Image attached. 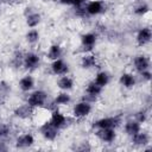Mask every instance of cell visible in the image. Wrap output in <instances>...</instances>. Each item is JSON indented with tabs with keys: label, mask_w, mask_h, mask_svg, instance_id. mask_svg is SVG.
Listing matches in <instances>:
<instances>
[{
	"label": "cell",
	"mask_w": 152,
	"mask_h": 152,
	"mask_svg": "<svg viewBox=\"0 0 152 152\" xmlns=\"http://www.w3.org/2000/svg\"><path fill=\"white\" fill-rule=\"evenodd\" d=\"M0 151H7V146L5 145V142L0 141Z\"/></svg>",
	"instance_id": "34"
},
{
	"label": "cell",
	"mask_w": 152,
	"mask_h": 152,
	"mask_svg": "<svg viewBox=\"0 0 152 152\" xmlns=\"http://www.w3.org/2000/svg\"><path fill=\"white\" fill-rule=\"evenodd\" d=\"M148 11H150V7H148V5H146V4H140V5H138V6L134 8V13H135L137 15H145Z\"/></svg>",
	"instance_id": "29"
},
{
	"label": "cell",
	"mask_w": 152,
	"mask_h": 152,
	"mask_svg": "<svg viewBox=\"0 0 152 152\" xmlns=\"http://www.w3.org/2000/svg\"><path fill=\"white\" fill-rule=\"evenodd\" d=\"M34 86V81L32 78V76H24L23 78H20L19 81V88L23 90V91H28L33 88Z\"/></svg>",
	"instance_id": "17"
},
{
	"label": "cell",
	"mask_w": 152,
	"mask_h": 152,
	"mask_svg": "<svg viewBox=\"0 0 152 152\" xmlns=\"http://www.w3.org/2000/svg\"><path fill=\"white\" fill-rule=\"evenodd\" d=\"M39 39V33L37 30H30L27 33H26V40L30 43V44H34L37 43Z\"/></svg>",
	"instance_id": "27"
},
{
	"label": "cell",
	"mask_w": 152,
	"mask_h": 152,
	"mask_svg": "<svg viewBox=\"0 0 152 152\" xmlns=\"http://www.w3.org/2000/svg\"><path fill=\"white\" fill-rule=\"evenodd\" d=\"M102 91V87H100L99 84H96L94 81L89 82L86 87V94H90V95H96L99 96Z\"/></svg>",
	"instance_id": "25"
},
{
	"label": "cell",
	"mask_w": 152,
	"mask_h": 152,
	"mask_svg": "<svg viewBox=\"0 0 152 152\" xmlns=\"http://www.w3.org/2000/svg\"><path fill=\"white\" fill-rule=\"evenodd\" d=\"M86 1H87V0H71V5H74V6L77 8V7H82Z\"/></svg>",
	"instance_id": "33"
},
{
	"label": "cell",
	"mask_w": 152,
	"mask_h": 152,
	"mask_svg": "<svg viewBox=\"0 0 152 152\" xmlns=\"http://www.w3.org/2000/svg\"><path fill=\"white\" fill-rule=\"evenodd\" d=\"M39 56L34 52H28L24 56V66L28 70H34L39 65Z\"/></svg>",
	"instance_id": "7"
},
{
	"label": "cell",
	"mask_w": 152,
	"mask_h": 152,
	"mask_svg": "<svg viewBox=\"0 0 152 152\" xmlns=\"http://www.w3.org/2000/svg\"><path fill=\"white\" fill-rule=\"evenodd\" d=\"M50 122H51L56 128L61 129V128H63V127H65V126L68 125V118H66L64 114H62L58 109H53V112H52V114H51Z\"/></svg>",
	"instance_id": "5"
},
{
	"label": "cell",
	"mask_w": 152,
	"mask_h": 152,
	"mask_svg": "<svg viewBox=\"0 0 152 152\" xmlns=\"http://www.w3.org/2000/svg\"><path fill=\"white\" fill-rule=\"evenodd\" d=\"M61 56H62V48L58 44H52L48 51V58L51 61H55L61 58Z\"/></svg>",
	"instance_id": "19"
},
{
	"label": "cell",
	"mask_w": 152,
	"mask_h": 152,
	"mask_svg": "<svg viewBox=\"0 0 152 152\" xmlns=\"http://www.w3.org/2000/svg\"><path fill=\"white\" fill-rule=\"evenodd\" d=\"M120 83L125 88H132L135 84V78L132 74H122L120 76Z\"/></svg>",
	"instance_id": "21"
},
{
	"label": "cell",
	"mask_w": 152,
	"mask_h": 152,
	"mask_svg": "<svg viewBox=\"0 0 152 152\" xmlns=\"http://www.w3.org/2000/svg\"><path fill=\"white\" fill-rule=\"evenodd\" d=\"M70 100H71V99H70V95H69V94H66V93H59V94L56 96L53 103H55L56 106H58V104H66V103L70 102Z\"/></svg>",
	"instance_id": "26"
},
{
	"label": "cell",
	"mask_w": 152,
	"mask_h": 152,
	"mask_svg": "<svg viewBox=\"0 0 152 152\" xmlns=\"http://www.w3.org/2000/svg\"><path fill=\"white\" fill-rule=\"evenodd\" d=\"M134 66L137 69V71L140 74L141 71H145L150 68V59L146 57V56H137L134 58Z\"/></svg>",
	"instance_id": "13"
},
{
	"label": "cell",
	"mask_w": 152,
	"mask_h": 152,
	"mask_svg": "<svg viewBox=\"0 0 152 152\" xmlns=\"http://www.w3.org/2000/svg\"><path fill=\"white\" fill-rule=\"evenodd\" d=\"M59 2L63 5H71V0H59Z\"/></svg>",
	"instance_id": "35"
},
{
	"label": "cell",
	"mask_w": 152,
	"mask_h": 152,
	"mask_svg": "<svg viewBox=\"0 0 152 152\" xmlns=\"http://www.w3.org/2000/svg\"><path fill=\"white\" fill-rule=\"evenodd\" d=\"M11 133V127L8 124L5 122H0V139H4L6 137H8Z\"/></svg>",
	"instance_id": "28"
},
{
	"label": "cell",
	"mask_w": 152,
	"mask_h": 152,
	"mask_svg": "<svg viewBox=\"0 0 152 152\" xmlns=\"http://www.w3.org/2000/svg\"><path fill=\"white\" fill-rule=\"evenodd\" d=\"M146 119H147V114H146L145 110H139V112H137V114H135V120H137L139 124L145 122Z\"/></svg>",
	"instance_id": "30"
},
{
	"label": "cell",
	"mask_w": 152,
	"mask_h": 152,
	"mask_svg": "<svg viewBox=\"0 0 152 152\" xmlns=\"http://www.w3.org/2000/svg\"><path fill=\"white\" fill-rule=\"evenodd\" d=\"M0 2H7L8 4V2H11V0H0Z\"/></svg>",
	"instance_id": "36"
},
{
	"label": "cell",
	"mask_w": 152,
	"mask_h": 152,
	"mask_svg": "<svg viewBox=\"0 0 152 152\" xmlns=\"http://www.w3.org/2000/svg\"><path fill=\"white\" fill-rule=\"evenodd\" d=\"M0 4H1V2H0Z\"/></svg>",
	"instance_id": "37"
},
{
	"label": "cell",
	"mask_w": 152,
	"mask_h": 152,
	"mask_svg": "<svg viewBox=\"0 0 152 152\" xmlns=\"http://www.w3.org/2000/svg\"><path fill=\"white\" fill-rule=\"evenodd\" d=\"M34 142V138L32 134L30 133H26V134H23V135H19L17 138V141H15V147L17 148H27L30 146H32Z\"/></svg>",
	"instance_id": "11"
},
{
	"label": "cell",
	"mask_w": 152,
	"mask_h": 152,
	"mask_svg": "<svg viewBox=\"0 0 152 152\" xmlns=\"http://www.w3.org/2000/svg\"><path fill=\"white\" fill-rule=\"evenodd\" d=\"M81 42H82V45L84 46V49L91 50L93 46L96 43V34H94V33H86V34H83L81 37Z\"/></svg>",
	"instance_id": "15"
},
{
	"label": "cell",
	"mask_w": 152,
	"mask_h": 152,
	"mask_svg": "<svg viewBox=\"0 0 152 152\" xmlns=\"http://www.w3.org/2000/svg\"><path fill=\"white\" fill-rule=\"evenodd\" d=\"M39 132L46 140H50V141H53L58 135V128H56L50 121H46L45 124H43L39 128Z\"/></svg>",
	"instance_id": "2"
},
{
	"label": "cell",
	"mask_w": 152,
	"mask_h": 152,
	"mask_svg": "<svg viewBox=\"0 0 152 152\" xmlns=\"http://www.w3.org/2000/svg\"><path fill=\"white\" fill-rule=\"evenodd\" d=\"M46 99H48V94L44 90H36L27 97V103L33 108L43 107L46 102Z\"/></svg>",
	"instance_id": "1"
},
{
	"label": "cell",
	"mask_w": 152,
	"mask_h": 152,
	"mask_svg": "<svg viewBox=\"0 0 152 152\" xmlns=\"http://www.w3.org/2000/svg\"><path fill=\"white\" fill-rule=\"evenodd\" d=\"M33 110H34V108L31 107L28 103H26V104H21L19 107H17L14 109V115L19 119H28L32 116Z\"/></svg>",
	"instance_id": "9"
},
{
	"label": "cell",
	"mask_w": 152,
	"mask_h": 152,
	"mask_svg": "<svg viewBox=\"0 0 152 152\" xmlns=\"http://www.w3.org/2000/svg\"><path fill=\"white\" fill-rule=\"evenodd\" d=\"M140 124L137 121V120H129L125 124V132L128 134V135H134L137 134L139 131H140Z\"/></svg>",
	"instance_id": "16"
},
{
	"label": "cell",
	"mask_w": 152,
	"mask_h": 152,
	"mask_svg": "<svg viewBox=\"0 0 152 152\" xmlns=\"http://www.w3.org/2000/svg\"><path fill=\"white\" fill-rule=\"evenodd\" d=\"M90 112H91V103H89L84 100L76 103L74 109H72V114L77 119H81V118H84V116L89 115Z\"/></svg>",
	"instance_id": "3"
},
{
	"label": "cell",
	"mask_w": 152,
	"mask_h": 152,
	"mask_svg": "<svg viewBox=\"0 0 152 152\" xmlns=\"http://www.w3.org/2000/svg\"><path fill=\"white\" fill-rule=\"evenodd\" d=\"M120 124V119L118 116H109V118H102L94 122V128H116Z\"/></svg>",
	"instance_id": "4"
},
{
	"label": "cell",
	"mask_w": 152,
	"mask_h": 152,
	"mask_svg": "<svg viewBox=\"0 0 152 152\" xmlns=\"http://www.w3.org/2000/svg\"><path fill=\"white\" fill-rule=\"evenodd\" d=\"M140 75L142 76V78L144 80H146V81H150L151 80V71L147 69V70H145V71H141L140 72Z\"/></svg>",
	"instance_id": "32"
},
{
	"label": "cell",
	"mask_w": 152,
	"mask_h": 152,
	"mask_svg": "<svg viewBox=\"0 0 152 152\" xmlns=\"http://www.w3.org/2000/svg\"><path fill=\"white\" fill-rule=\"evenodd\" d=\"M132 142L137 146H145L150 142V137L147 133H144V132H138L137 134L132 135Z\"/></svg>",
	"instance_id": "14"
},
{
	"label": "cell",
	"mask_w": 152,
	"mask_h": 152,
	"mask_svg": "<svg viewBox=\"0 0 152 152\" xmlns=\"http://www.w3.org/2000/svg\"><path fill=\"white\" fill-rule=\"evenodd\" d=\"M10 91H11L10 86H8L5 81H1V82H0V106L5 103V101H6V99H7L8 94H10Z\"/></svg>",
	"instance_id": "23"
},
{
	"label": "cell",
	"mask_w": 152,
	"mask_h": 152,
	"mask_svg": "<svg viewBox=\"0 0 152 152\" xmlns=\"http://www.w3.org/2000/svg\"><path fill=\"white\" fill-rule=\"evenodd\" d=\"M21 64H24V56H23V53L19 52L13 57V65L14 66H20Z\"/></svg>",
	"instance_id": "31"
},
{
	"label": "cell",
	"mask_w": 152,
	"mask_h": 152,
	"mask_svg": "<svg viewBox=\"0 0 152 152\" xmlns=\"http://www.w3.org/2000/svg\"><path fill=\"white\" fill-rule=\"evenodd\" d=\"M84 10H86L87 14L96 15V14H100L103 11V4H102L101 0H94V1L88 2V5L84 7Z\"/></svg>",
	"instance_id": "12"
},
{
	"label": "cell",
	"mask_w": 152,
	"mask_h": 152,
	"mask_svg": "<svg viewBox=\"0 0 152 152\" xmlns=\"http://www.w3.org/2000/svg\"><path fill=\"white\" fill-rule=\"evenodd\" d=\"M51 69H52V72H53L55 75H66L68 71H69L68 64H66L63 59H61V58L55 59V61L52 62Z\"/></svg>",
	"instance_id": "10"
},
{
	"label": "cell",
	"mask_w": 152,
	"mask_h": 152,
	"mask_svg": "<svg viewBox=\"0 0 152 152\" xmlns=\"http://www.w3.org/2000/svg\"><path fill=\"white\" fill-rule=\"evenodd\" d=\"M81 65L83 69H90L96 65V57L94 55H84L81 61Z\"/></svg>",
	"instance_id": "20"
},
{
	"label": "cell",
	"mask_w": 152,
	"mask_h": 152,
	"mask_svg": "<svg viewBox=\"0 0 152 152\" xmlns=\"http://www.w3.org/2000/svg\"><path fill=\"white\" fill-rule=\"evenodd\" d=\"M57 86L62 90H70L74 87V80L71 77H69V76H62L58 80Z\"/></svg>",
	"instance_id": "18"
},
{
	"label": "cell",
	"mask_w": 152,
	"mask_h": 152,
	"mask_svg": "<svg viewBox=\"0 0 152 152\" xmlns=\"http://www.w3.org/2000/svg\"><path fill=\"white\" fill-rule=\"evenodd\" d=\"M151 38H152V31H151L150 27H142L137 33V43L140 46L146 45L147 43H150Z\"/></svg>",
	"instance_id": "8"
},
{
	"label": "cell",
	"mask_w": 152,
	"mask_h": 152,
	"mask_svg": "<svg viewBox=\"0 0 152 152\" xmlns=\"http://www.w3.org/2000/svg\"><path fill=\"white\" fill-rule=\"evenodd\" d=\"M96 84H99L100 87H104V86H107L108 84V82H109V75L106 72V71H100V72H97V75H96V77H95V81H94Z\"/></svg>",
	"instance_id": "24"
},
{
	"label": "cell",
	"mask_w": 152,
	"mask_h": 152,
	"mask_svg": "<svg viewBox=\"0 0 152 152\" xmlns=\"http://www.w3.org/2000/svg\"><path fill=\"white\" fill-rule=\"evenodd\" d=\"M39 23H40V14L39 13L31 12V13H28V15H26V24L28 27H36Z\"/></svg>",
	"instance_id": "22"
},
{
	"label": "cell",
	"mask_w": 152,
	"mask_h": 152,
	"mask_svg": "<svg viewBox=\"0 0 152 152\" xmlns=\"http://www.w3.org/2000/svg\"><path fill=\"white\" fill-rule=\"evenodd\" d=\"M96 137L103 142H112L115 140V129L114 128H97Z\"/></svg>",
	"instance_id": "6"
}]
</instances>
